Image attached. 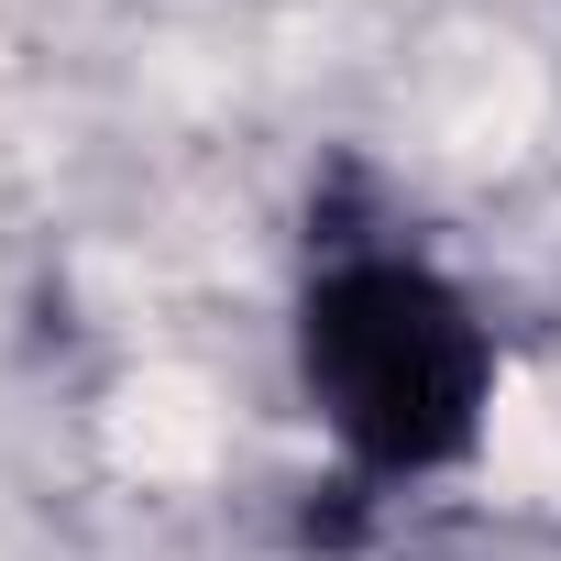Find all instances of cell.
I'll return each instance as SVG.
<instances>
[{
	"label": "cell",
	"mask_w": 561,
	"mask_h": 561,
	"mask_svg": "<svg viewBox=\"0 0 561 561\" xmlns=\"http://www.w3.org/2000/svg\"><path fill=\"white\" fill-rule=\"evenodd\" d=\"M298 364H309L320 419L364 462H386V473L451 462L484 430V386H495L484 320L440 287L419 253H342L309 287Z\"/></svg>",
	"instance_id": "6da1fadb"
}]
</instances>
